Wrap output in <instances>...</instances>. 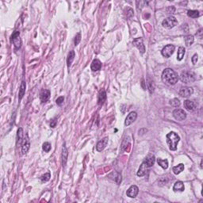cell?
<instances>
[{
  "label": "cell",
  "mask_w": 203,
  "mask_h": 203,
  "mask_svg": "<svg viewBox=\"0 0 203 203\" xmlns=\"http://www.w3.org/2000/svg\"><path fill=\"white\" fill-rule=\"evenodd\" d=\"M174 51H175V46L173 45H167L162 49L161 53L163 56H164L165 58H169L174 53Z\"/></svg>",
  "instance_id": "6"
},
{
  "label": "cell",
  "mask_w": 203,
  "mask_h": 203,
  "mask_svg": "<svg viewBox=\"0 0 203 203\" xmlns=\"http://www.w3.org/2000/svg\"><path fill=\"white\" fill-rule=\"evenodd\" d=\"M128 10H129V13L127 14V16L129 17H132V16L133 15V10L131 9V8H129Z\"/></svg>",
  "instance_id": "39"
},
{
  "label": "cell",
  "mask_w": 203,
  "mask_h": 203,
  "mask_svg": "<svg viewBox=\"0 0 203 203\" xmlns=\"http://www.w3.org/2000/svg\"><path fill=\"white\" fill-rule=\"evenodd\" d=\"M172 170H173V172H174L175 175H179L184 170V164L183 163H179L176 167H174Z\"/></svg>",
  "instance_id": "28"
},
{
  "label": "cell",
  "mask_w": 203,
  "mask_h": 203,
  "mask_svg": "<svg viewBox=\"0 0 203 203\" xmlns=\"http://www.w3.org/2000/svg\"><path fill=\"white\" fill-rule=\"evenodd\" d=\"M162 80L164 83L169 86L176 84L179 80L178 74L172 68H166L162 73Z\"/></svg>",
  "instance_id": "1"
},
{
  "label": "cell",
  "mask_w": 203,
  "mask_h": 203,
  "mask_svg": "<svg viewBox=\"0 0 203 203\" xmlns=\"http://www.w3.org/2000/svg\"><path fill=\"white\" fill-rule=\"evenodd\" d=\"M201 167L202 168V161H201Z\"/></svg>",
  "instance_id": "42"
},
{
  "label": "cell",
  "mask_w": 203,
  "mask_h": 203,
  "mask_svg": "<svg viewBox=\"0 0 203 203\" xmlns=\"http://www.w3.org/2000/svg\"><path fill=\"white\" fill-rule=\"evenodd\" d=\"M11 41H12L13 44H14L16 48H20L21 45V38H20V32L14 31L13 33V34L11 35Z\"/></svg>",
  "instance_id": "7"
},
{
  "label": "cell",
  "mask_w": 203,
  "mask_h": 203,
  "mask_svg": "<svg viewBox=\"0 0 203 203\" xmlns=\"http://www.w3.org/2000/svg\"><path fill=\"white\" fill-rule=\"evenodd\" d=\"M138 193H139V188L136 185H133L128 189V190L126 191V194L128 197H129L131 198H134L137 196Z\"/></svg>",
  "instance_id": "10"
},
{
  "label": "cell",
  "mask_w": 203,
  "mask_h": 203,
  "mask_svg": "<svg viewBox=\"0 0 203 203\" xmlns=\"http://www.w3.org/2000/svg\"><path fill=\"white\" fill-rule=\"evenodd\" d=\"M167 139V144L168 145L169 149L171 151H176L177 149V146L180 141L179 136L175 132H170L166 136Z\"/></svg>",
  "instance_id": "2"
},
{
  "label": "cell",
  "mask_w": 203,
  "mask_h": 203,
  "mask_svg": "<svg viewBox=\"0 0 203 203\" xmlns=\"http://www.w3.org/2000/svg\"><path fill=\"white\" fill-rule=\"evenodd\" d=\"M202 29H200L197 32V35L198 36H200V38H202Z\"/></svg>",
  "instance_id": "40"
},
{
  "label": "cell",
  "mask_w": 203,
  "mask_h": 203,
  "mask_svg": "<svg viewBox=\"0 0 203 203\" xmlns=\"http://www.w3.org/2000/svg\"><path fill=\"white\" fill-rule=\"evenodd\" d=\"M185 53H186V49H185V48H184V47H182V46H181V47H179V49H178V54H177V60H178L179 61H180V60H182V59H183V57H184V55H185Z\"/></svg>",
  "instance_id": "26"
},
{
  "label": "cell",
  "mask_w": 203,
  "mask_h": 203,
  "mask_svg": "<svg viewBox=\"0 0 203 203\" xmlns=\"http://www.w3.org/2000/svg\"><path fill=\"white\" fill-rule=\"evenodd\" d=\"M184 189H185L184 184H183V182L182 181H177L173 186V190L174 191H183Z\"/></svg>",
  "instance_id": "23"
},
{
  "label": "cell",
  "mask_w": 203,
  "mask_h": 203,
  "mask_svg": "<svg viewBox=\"0 0 203 203\" xmlns=\"http://www.w3.org/2000/svg\"><path fill=\"white\" fill-rule=\"evenodd\" d=\"M25 87H26V85H25V83L24 81H22L21 83V86H20V89H19V94H18V98L19 100H21L23 96H24L25 93Z\"/></svg>",
  "instance_id": "27"
},
{
  "label": "cell",
  "mask_w": 203,
  "mask_h": 203,
  "mask_svg": "<svg viewBox=\"0 0 203 203\" xmlns=\"http://www.w3.org/2000/svg\"><path fill=\"white\" fill-rule=\"evenodd\" d=\"M179 94L182 97L184 98H187V97L190 96L193 93H194V90L192 87H189V86H185V87H182L180 90L179 91Z\"/></svg>",
  "instance_id": "11"
},
{
  "label": "cell",
  "mask_w": 203,
  "mask_h": 203,
  "mask_svg": "<svg viewBox=\"0 0 203 203\" xmlns=\"http://www.w3.org/2000/svg\"><path fill=\"white\" fill-rule=\"evenodd\" d=\"M74 59H75V51L72 50V51H70L68 55V57H67V65L68 68H70V66L72 65Z\"/></svg>",
  "instance_id": "25"
},
{
  "label": "cell",
  "mask_w": 203,
  "mask_h": 203,
  "mask_svg": "<svg viewBox=\"0 0 203 203\" xmlns=\"http://www.w3.org/2000/svg\"><path fill=\"white\" fill-rule=\"evenodd\" d=\"M108 137H104L103 139H102L101 141L98 142V144L96 145V150L98 151H102L104 148L107 147V144H108Z\"/></svg>",
  "instance_id": "13"
},
{
  "label": "cell",
  "mask_w": 203,
  "mask_h": 203,
  "mask_svg": "<svg viewBox=\"0 0 203 203\" xmlns=\"http://www.w3.org/2000/svg\"><path fill=\"white\" fill-rule=\"evenodd\" d=\"M42 148L45 152H48V151L51 150V144L48 143V142H45L43 145H42Z\"/></svg>",
  "instance_id": "33"
},
{
  "label": "cell",
  "mask_w": 203,
  "mask_h": 203,
  "mask_svg": "<svg viewBox=\"0 0 203 203\" xmlns=\"http://www.w3.org/2000/svg\"><path fill=\"white\" fill-rule=\"evenodd\" d=\"M148 166L146 165L145 163V162H143L142 163H141V165L140 166V167H139V169H138V172H137V176H139V177H142V176H144L146 175V173H147V171H148Z\"/></svg>",
  "instance_id": "19"
},
{
  "label": "cell",
  "mask_w": 203,
  "mask_h": 203,
  "mask_svg": "<svg viewBox=\"0 0 203 203\" xmlns=\"http://www.w3.org/2000/svg\"><path fill=\"white\" fill-rule=\"evenodd\" d=\"M81 41V33H78L76 34V38H75V41H74V43H75V45H78L79 43Z\"/></svg>",
  "instance_id": "35"
},
{
  "label": "cell",
  "mask_w": 203,
  "mask_h": 203,
  "mask_svg": "<svg viewBox=\"0 0 203 203\" xmlns=\"http://www.w3.org/2000/svg\"><path fill=\"white\" fill-rule=\"evenodd\" d=\"M109 177H110V179L114 180L117 184H120L121 182V174L116 172H113L112 173H110V175H109Z\"/></svg>",
  "instance_id": "21"
},
{
  "label": "cell",
  "mask_w": 203,
  "mask_h": 203,
  "mask_svg": "<svg viewBox=\"0 0 203 203\" xmlns=\"http://www.w3.org/2000/svg\"><path fill=\"white\" fill-rule=\"evenodd\" d=\"M187 15H188V17H192V18H197V17H199V11H194V10L188 11H187Z\"/></svg>",
  "instance_id": "31"
},
{
  "label": "cell",
  "mask_w": 203,
  "mask_h": 203,
  "mask_svg": "<svg viewBox=\"0 0 203 203\" xmlns=\"http://www.w3.org/2000/svg\"><path fill=\"white\" fill-rule=\"evenodd\" d=\"M175 11H176V8L174 7H169L167 8V12L168 14H174Z\"/></svg>",
  "instance_id": "37"
},
{
  "label": "cell",
  "mask_w": 203,
  "mask_h": 203,
  "mask_svg": "<svg viewBox=\"0 0 203 203\" xmlns=\"http://www.w3.org/2000/svg\"><path fill=\"white\" fill-rule=\"evenodd\" d=\"M50 178H51L50 173H45V175L41 176V180H42V182H47V181H48L50 179Z\"/></svg>",
  "instance_id": "34"
},
{
  "label": "cell",
  "mask_w": 203,
  "mask_h": 203,
  "mask_svg": "<svg viewBox=\"0 0 203 203\" xmlns=\"http://www.w3.org/2000/svg\"><path fill=\"white\" fill-rule=\"evenodd\" d=\"M101 68H102V63H101L99 60H98V59L94 60L92 63H91L90 69H91L93 72H97V71H99Z\"/></svg>",
  "instance_id": "18"
},
{
  "label": "cell",
  "mask_w": 203,
  "mask_h": 203,
  "mask_svg": "<svg viewBox=\"0 0 203 203\" xmlns=\"http://www.w3.org/2000/svg\"><path fill=\"white\" fill-rule=\"evenodd\" d=\"M30 148V142H29V138L27 133H25L23 138V141L21 143V153L25 155L29 151V149Z\"/></svg>",
  "instance_id": "5"
},
{
  "label": "cell",
  "mask_w": 203,
  "mask_h": 203,
  "mask_svg": "<svg viewBox=\"0 0 203 203\" xmlns=\"http://www.w3.org/2000/svg\"><path fill=\"white\" fill-rule=\"evenodd\" d=\"M157 163L162 168L167 169L168 167V161L167 159H157Z\"/></svg>",
  "instance_id": "29"
},
{
  "label": "cell",
  "mask_w": 203,
  "mask_h": 203,
  "mask_svg": "<svg viewBox=\"0 0 203 203\" xmlns=\"http://www.w3.org/2000/svg\"><path fill=\"white\" fill-rule=\"evenodd\" d=\"M155 161V155L149 154V155L146 156V158H145V161L144 162H145V164L148 166V167L149 168V167H152V166L154 165Z\"/></svg>",
  "instance_id": "17"
},
{
  "label": "cell",
  "mask_w": 203,
  "mask_h": 203,
  "mask_svg": "<svg viewBox=\"0 0 203 203\" xmlns=\"http://www.w3.org/2000/svg\"><path fill=\"white\" fill-rule=\"evenodd\" d=\"M133 45H134L135 47H137V48L139 49V51L141 52V53H145V45H144V43H143V40H142V38H136V39H134L133 40Z\"/></svg>",
  "instance_id": "9"
},
{
  "label": "cell",
  "mask_w": 203,
  "mask_h": 203,
  "mask_svg": "<svg viewBox=\"0 0 203 203\" xmlns=\"http://www.w3.org/2000/svg\"><path fill=\"white\" fill-rule=\"evenodd\" d=\"M56 121L52 120V123L50 124V126H51L52 128H55L56 127Z\"/></svg>",
  "instance_id": "41"
},
{
  "label": "cell",
  "mask_w": 203,
  "mask_h": 203,
  "mask_svg": "<svg viewBox=\"0 0 203 203\" xmlns=\"http://www.w3.org/2000/svg\"><path fill=\"white\" fill-rule=\"evenodd\" d=\"M64 98L63 96H60L56 100V104H57L58 106H61V105L64 103Z\"/></svg>",
  "instance_id": "36"
},
{
  "label": "cell",
  "mask_w": 203,
  "mask_h": 203,
  "mask_svg": "<svg viewBox=\"0 0 203 203\" xmlns=\"http://www.w3.org/2000/svg\"><path fill=\"white\" fill-rule=\"evenodd\" d=\"M137 117V114L136 112H134V111H133V112H131L130 114H128V116L126 117V118H125V125L126 126L130 125L132 123H133L135 121H136Z\"/></svg>",
  "instance_id": "12"
},
{
  "label": "cell",
  "mask_w": 203,
  "mask_h": 203,
  "mask_svg": "<svg viewBox=\"0 0 203 203\" xmlns=\"http://www.w3.org/2000/svg\"><path fill=\"white\" fill-rule=\"evenodd\" d=\"M184 41L186 46H190L194 43V36L192 35H186L184 37Z\"/></svg>",
  "instance_id": "30"
},
{
  "label": "cell",
  "mask_w": 203,
  "mask_h": 203,
  "mask_svg": "<svg viewBox=\"0 0 203 203\" xmlns=\"http://www.w3.org/2000/svg\"><path fill=\"white\" fill-rule=\"evenodd\" d=\"M106 99H107V93H106V90L104 89L100 90L99 93H98V105H99V106L103 105Z\"/></svg>",
  "instance_id": "14"
},
{
  "label": "cell",
  "mask_w": 203,
  "mask_h": 203,
  "mask_svg": "<svg viewBox=\"0 0 203 203\" xmlns=\"http://www.w3.org/2000/svg\"><path fill=\"white\" fill-rule=\"evenodd\" d=\"M170 104L172 105V107H178L180 106V101L178 98H173L170 101Z\"/></svg>",
  "instance_id": "32"
},
{
  "label": "cell",
  "mask_w": 203,
  "mask_h": 203,
  "mask_svg": "<svg viewBox=\"0 0 203 203\" xmlns=\"http://www.w3.org/2000/svg\"><path fill=\"white\" fill-rule=\"evenodd\" d=\"M177 24H178V21L174 16H170V17H167L162 22V25L166 29H172V28L175 27Z\"/></svg>",
  "instance_id": "3"
},
{
  "label": "cell",
  "mask_w": 203,
  "mask_h": 203,
  "mask_svg": "<svg viewBox=\"0 0 203 203\" xmlns=\"http://www.w3.org/2000/svg\"><path fill=\"white\" fill-rule=\"evenodd\" d=\"M180 79H181L182 83H191L193 82H194L195 78H194V76L192 73L185 72H182L180 75Z\"/></svg>",
  "instance_id": "4"
},
{
  "label": "cell",
  "mask_w": 203,
  "mask_h": 203,
  "mask_svg": "<svg viewBox=\"0 0 203 203\" xmlns=\"http://www.w3.org/2000/svg\"><path fill=\"white\" fill-rule=\"evenodd\" d=\"M23 138H24V133H23V129L20 128L17 129V145H18V144L20 145L22 143L23 141Z\"/></svg>",
  "instance_id": "24"
},
{
  "label": "cell",
  "mask_w": 203,
  "mask_h": 203,
  "mask_svg": "<svg viewBox=\"0 0 203 203\" xmlns=\"http://www.w3.org/2000/svg\"><path fill=\"white\" fill-rule=\"evenodd\" d=\"M146 82H147L146 83H147V86H148V89L149 93L152 94L154 92V90H155V83H154V81H153L150 77H148Z\"/></svg>",
  "instance_id": "22"
},
{
  "label": "cell",
  "mask_w": 203,
  "mask_h": 203,
  "mask_svg": "<svg viewBox=\"0 0 203 203\" xmlns=\"http://www.w3.org/2000/svg\"><path fill=\"white\" fill-rule=\"evenodd\" d=\"M198 54H194L193 56L192 59H191L193 64H196L197 62H198Z\"/></svg>",
  "instance_id": "38"
},
{
  "label": "cell",
  "mask_w": 203,
  "mask_h": 203,
  "mask_svg": "<svg viewBox=\"0 0 203 203\" xmlns=\"http://www.w3.org/2000/svg\"><path fill=\"white\" fill-rule=\"evenodd\" d=\"M68 149L66 147V144L64 143L63 145L62 148V164L64 167L67 163V159H68Z\"/></svg>",
  "instance_id": "20"
},
{
  "label": "cell",
  "mask_w": 203,
  "mask_h": 203,
  "mask_svg": "<svg viewBox=\"0 0 203 203\" xmlns=\"http://www.w3.org/2000/svg\"><path fill=\"white\" fill-rule=\"evenodd\" d=\"M50 94H51V93H50V90H42V92L40 94V98H41L42 103L47 102V101L49 99V98H50Z\"/></svg>",
  "instance_id": "15"
},
{
  "label": "cell",
  "mask_w": 203,
  "mask_h": 203,
  "mask_svg": "<svg viewBox=\"0 0 203 203\" xmlns=\"http://www.w3.org/2000/svg\"><path fill=\"white\" fill-rule=\"evenodd\" d=\"M184 107L188 111H193L197 108V104L194 102L190 101V100H186L184 102Z\"/></svg>",
  "instance_id": "16"
},
{
  "label": "cell",
  "mask_w": 203,
  "mask_h": 203,
  "mask_svg": "<svg viewBox=\"0 0 203 203\" xmlns=\"http://www.w3.org/2000/svg\"><path fill=\"white\" fill-rule=\"evenodd\" d=\"M172 114L176 120L179 121L185 120L186 117V114L185 113V111L183 110H181V109H176L173 111Z\"/></svg>",
  "instance_id": "8"
}]
</instances>
